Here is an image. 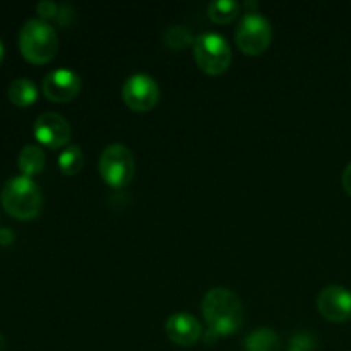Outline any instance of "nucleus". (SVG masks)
Listing matches in <instances>:
<instances>
[{
    "label": "nucleus",
    "mask_w": 351,
    "mask_h": 351,
    "mask_svg": "<svg viewBox=\"0 0 351 351\" xmlns=\"http://www.w3.org/2000/svg\"><path fill=\"white\" fill-rule=\"evenodd\" d=\"M202 315L215 336H228L243 324V307L237 293L228 288H211L202 298Z\"/></svg>",
    "instance_id": "1"
},
{
    "label": "nucleus",
    "mask_w": 351,
    "mask_h": 351,
    "mask_svg": "<svg viewBox=\"0 0 351 351\" xmlns=\"http://www.w3.org/2000/svg\"><path fill=\"white\" fill-rule=\"evenodd\" d=\"M0 201H2L3 209L12 218L23 219V221L36 218L43 204L40 187L33 178L26 175L9 178L0 192Z\"/></svg>",
    "instance_id": "2"
},
{
    "label": "nucleus",
    "mask_w": 351,
    "mask_h": 351,
    "mask_svg": "<svg viewBox=\"0 0 351 351\" xmlns=\"http://www.w3.org/2000/svg\"><path fill=\"white\" fill-rule=\"evenodd\" d=\"M19 48L23 57L31 64H47L58 50L57 31L40 17L27 19L21 27Z\"/></svg>",
    "instance_id": "3"
},
{
    "label": "nucleus",
    "mask_w": 351,
    "mask_h": 351,
    "mask_svg": "<svg viewBox=\"0 0 351 351\" xmlns=\"http://www.w3.org/2000/svg\"><path fill=\"white\" fill-rule=\"evenodd\" d=\"M194 57L201 71L218 75L223 74L232 64V48L225 36L215 31H208L195 38Z\"/></svg>",
    "instance_id": "4"
},
{
    "label": "nucleus",
    "mask_w": 351,
    "mask_h": 351,
    "mask_svg": "<svg viewBox=\"0 0 351 351\" xmlns=\"http://www.w3.org/2000/svg\"><path fill=\"white\" fill-rule=\"evenodd\" d=\"M99 173L105 184L112 187H125L136 173V160L125 144L113 143L103 149L99 156Z\"/></svg>",
    "instance_id": "5"
},
{
    "label": "nucleus",
    "mask_w": 351,
    "mask_h": 351,
    "mask_svg": "<svg viewBox=\"0 0 351 351\" xmlns=\"http://www.w3.org/2000/svg\"><path fill=\"white\" fill-rule=\"evenodd\" d=\"M271 40H273V27L263 14L252 10L240 19L235 31V41L240 50L245 51L247 55L263 53L269 47Z\"/></svg>",
    "instance_id": "6"
},
{
    "label": "nucleus",
    "mask_w": 351,
    "mask_h": 351,
    "mask_svg": "<svg viewBox=\"0 0 351 351\" xmlns=\"http://www.w3.org/2000/svg\"><path fill=\"white\" fill-rule=\"evenodd\" d=\"M122 98L129 108L136 112H147L160 99V86L151 75L132 74L122 86Z\"/></svg>",
    "instance_id": "7"
},
{
    "label": "nucleus",
    "mask_w": 351,
    "mask_h": 351,
    "mask_svg": "<svg viewBox=\"0 0 351 351\" xmlns=\"http://www.w3.org/2000/svg\"><path fill=\"white\" fill-rule=\"evenodd\" d=\"M81 86L82 82L77 72L67 67H58L45 75L41 89H43V95L50 101L65 103L71 101L79 95Z\"/></svg>",
    "instance_id": "8"
},
{
    "label": "nucleus",
    "mask_w": 351,
    "mask_h": 351,
    "mask_svg": "<svg viewBox=\"0 0 351 351\" xmlns=\"http://www.w3.org/2000/svg\"><path fill=\"white\" fill-rule=\"evenodd\" d=\"M33 132L38 143L51 149L64 147L71 139V125L64 117L55 112L41 113L34 122Z\"/></svg>",
    "instance_id": "9"
},
{
    "label": "nucleus",
    "mask_w": 351,
    "mask_h": 351,
    "mask_svg": "<svg viewBox=\"0 0 351 351\" xmlns=\"http://www.w3.org/2000/svg\"><path fill=\"white\" fill-rule=\"evenodd\" d=\"M317 308L328 321H348L351 317V291L341 285L326 287L317 297Z\"/></svg>",
    "instance_id": "10"
},
{
    "label": "nucleus",
    "mask_w": 351,
    "mask_h": 351,
    "mask_svg": "<svg viewBox=\"0 0 351 351\" xmlns=\"http://www.w3.org/2000/svg\"><path fill=\"white\" fill-rule=\"evenodd\" d=\"M165 332L177 345L191 346L195 345L202 336V326L194 315L187 314V312H177L167 319Z\"/></svg>",
    "instance_id": "11"
},
{
    "label": "nucleus",
    "mask_w": 351,
    "mask_h": 351,
    "mask_svg": "<svg viewBox=\"0 0 351 351\" xmlns=\"http://www.w3.org/2000/svg\"><path fill=\"white\" fill-rule=\"evenodd\" d=\"M45 163H47V156H45L43 147L36 146V144H26L17 156V167H19L21 173L26 177L40 173L45 168Z\"/></svg>",
    "instance_id": "12"
},
{
    "label": "nucleus",
    "mask_w": 351,
    "mask_h": 351,
    "mask_svg": "<svg viewBox=\"0 0 351 351\" xmlns=\"http://www.w3.org/2000/svg\"><path fill=\"white\" fill-rule=\"evenodd\" d=\"M7 96H9L10 103L16 106H29L36 101L38 98V88L31 79L19 77L14 79L7 88Z\"/></svg>",
    "instance_id": "13"
},
{
    "label": "nucleus",
    "mask_w": 351,
    "mask_h": 351,
    "mask_svg": "<svg viewBox=\"0 0 351 351\" xmlns=\"http://www.w3.org/2000/svg\"><path fill=\"white\" fill-rule=\"evenodd\" d=\"M245 351H278L280 350V338L269 328H257L245 336L243 339Z\"/></svg>",
    "instance_id": "14"
},
{
    "label": "nucleus",
    "mask_w": 351,
    "mask_h": 351,
    "mask_svg": "<svg viewBox=\"0 0 351 351\" xmlns=\"http://www.w3.org/2000/svg\"><path fill=\"white\" fill-rule=\"evenodd\" d=\"M194 41L195 38L192 36L191 29L184 24H173L163 33V43L171 50L182 51L189 47H194Z\"/></svg>",
    "instance_id": "15"
},
{
    "label": "nucleus",
    "mask_w": 351,
    "mask_h": 351,
    "mask_svg": "<svg viewBox=\"0 0 351 351\" xmlns=\"http://www.w3.org/2000/svg\"><path fill=\"white\" fill-rule=\"evenodd\" d=\"M82 163H84V154H82L81 147L75 144L65 146L64 151L58 154V168L62 170V173L71 175V177L81 171Z\"/></svg>",
    "instance_id": "16"
},
{
    "label": "nucleus",
    "mask_w": 351,
    "mask_h": 351,
    "mask_svg": "<svg viewBox=\"0 0 351 351\" xmlns=\"http://www.w3.org/2000/svg\"><path fill=\"white\" fill-rule=\"evenodd\" d=\"M240 12V3L235 0H213L208 7V16L215 23L226 24Z\"/></svg>",
    "instance_id": "17"
},
{
    "label": "nucleus",
    "mask_w": 351,
    "mask_h": 351,
    "mask_svg": "<svg viewBox=\"0 0 351 351\" xmlns=\"http://www.w3.org/2000/svg\"><path fill=\"white\" fill-rule=\"evenodd\" d=\"M315 348V339L308 332H297L290 339L287 351H312Z\"/></svg>",
    "instance_id": "18"
},
{
    "label": "nucleus",
    "mask_w": 351,
    "mask_h": 351,
    "mask_svg": "<svg viewBox=\"0 0 351 351\" xmlns=\"http://www.w3.org/2000/svg\"><path fill=\"white\" fill-rule=\"evenodd\" d=\"M36 10H38V14H40V19H43V21L57 19L60 5H57V3L51 2V0H43V2L38 3Z\"/></svg>",
    "instance_id": "19"
},
{
    "label": "nucleus",
    "mask_w": 351,
    "mask_h": 351,
    "mask_svg": "<svg viewBox=\"0 0 351 351\" xmlns=\"http://www.w3.org/2000/svg\"><path fill=\"white\" fill-rule=\"evenodd\" d=\"M69 17H72V7L69 5H60V10H58V16H57V21L62 24V26H67L71 21H69Z\"/></svg>",
    "instance_id": "20"
},
{
    "label": "nucleus",
    "mask_w": 351,
    "mask_h": 351,
    "mask_svg": "<svg viewBox=\"0 0 351 351\" xmlns=\"http://www.w3.org/2000/svg\"><path fill=\"white\" fill-rule=\"evenodd\" d=\"M341 180H343V187H345V191L351 195V161L346 165L345 170H343Z\"/></svg>",
    "instance_id": "21"
},
{
    "label": "nucleus",
    "mask_w": 351,
    "mask_h": 351,
    "mask_svg": "<svg viewBox=\"0 0 351 351\" xmlns=\"http://www.w3.org/2000/svg\"><path fill=\"white\" fill-rule=\"evenodd\" d=\"M12 240H14V235L10 230L7 228L0 230V243H2V245H9V243H12Z\"/></svg>",
    "instance_id": "22"
},
{
    "label": "nucleus",
    "mask_w": 351,
    "mask_h": 351,
    "mask_svg": "<svg viewBox=\"0 0 351 351\" xmlns=\"http://www.w3.org/2000/svg\"><path fill=\"white\" fill-rule=\"evenodd\" d=\"M0 351H5V338L0 335Z\"/></svg>",
    "instance_id": "23"
},
{
    "label": "nucleus",
    "mask_w": 351,
    "mask_h": 351,
    "mask_svg": "<svg viewBox=\"0 0 351 351\" xmlns=\"http://www.w3.org/2000/svg\"><path fill=\"white\" fill-rule=\"evenodd\" d=\"M3 53H5V48H3V43H2V40H0V62H2V58H3Z\"/></svg>",
    "instance_id": "24"
}]
</instances>
